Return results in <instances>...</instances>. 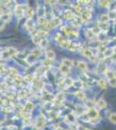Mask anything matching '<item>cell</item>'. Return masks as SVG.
Returning a JSON list of instances; mask_svg holds the SVG:
<instances>
[{
	"mask_svg": "<svg viewBox=\"0 0 116 130\" xmlns=\"http://www.w3.org/2000/svg\"><path fill=\"white\" fill-rule=\"evenodd\" d=\"M88 115L89 118L91 119H96L99 117V112L97 109H95V108H92V109H88Z\"/></svg>",
	"mask_w": 116,
	"mask_h": 130,
	"instance_id": "cell-1",
	"label": "cell"
},
{
	"mask_svg": "<svg viewBox=\"0 0 116 130\" xmlns=\"http://www.w3.org/2000/svg\"><path fill=\"white\" fill-rule=\"evenodd\" d=\"M46 124V121L45 118L43 116V115H40V116L37 118V122H36V126L39 128H43Z\"/></svg>",
	"mask_w": 116,
	"mask_h": 130,
	"instance_id": "cell-2",
	"label": "cell"
},
{
	"mask_svg": "<svg viewBox=\"0 0 116 130\" xmlns=\"http://www.w3.org/2000/svg\"><path fill=\"white\" fill-rule=\"evenodd\" d=\"M91 17V13H90V11H84L83 13L81 14V19L82 20V22H86L88 20H89Z\"/></svg>",
	"mask_w": 116,
	"mask_h": 130,
	"instance_id": "cell-3",
	"label": "cell"
},
{
	"mask_svg": "<svg viewBox=\"0 0 116 130\" xmlns=\"http://www.w3.org/2000/svg\"><path fill=\"white\" fill-rule=\"evenodd\" d=\"M84 56H87L88 58H89L90 60H95V56H94V53L92 52L90 50H85L83 51Z\"/></svg>",
	"mask_w": 116,
	"mask_h": 130,
	"instance_id": "cell-4",
	"label": "cell"
},
{
	"mask_svg": "<svg viewBox=\"0 0 116 130\" xmlns=\"http://www.w3.org/2000/svg\"><path fill=\"white\" fill-rule=\"evenodd\" d=\"M60 70H61V72L63 73V74H68V73L70 72V68H68V67L62 64V65L60 66Z\"/></svg>",
	"mask_w": 116,
	"mask_h": 130,
	"instance_id": "cell-5",
	"label": "cell"
},
{
	"mask_svg": "<svg viewBox=\"0 0 116 130\" xmlns=\"http://www.w3.org/2000/svg\"><path fill=\"white\" fill-rule=\"evenodd\" d=\"M96 105H97L100 109H105L106 107H107V102H106V101H104L103 99H100V100L97 101Z\"/></svg>",
	"mask_w": 116,
	"mask_h": 130,
	"instance_id": "cell-6",
	"label": "cell"
},
{
	"mask_svg": "<svg viewBox=\"0 0 116 130\" xmlns=\"http://www.w3.org/2000/svg\"><path fill=\"white\" fill-rule=\"evenodd\" d=\"M46 56H47V58L49 59V60H51V61L56 58V54H55V52L53 50L48 51L47 54H46Z\"/></svg>",
	"mask_w": 116,
	"mask_h": 130,
	"instance_id": "cell-7",
	"label": "cell"
},
{
	"mask_svg": "<svg viewBox=\"0 0 116 130\" xmlns=\"http://www.w3.org/2000/svg\"><path fill=\"white\" fill-rule=\"evenodd\" d=\"M26 28H27L30 31H31V30H33V28H34V25H33V23L32 21H31V19H29V20H27V22H26Z\"/></svg>",
	"mask_w": 116,
	"mask_h": 130,
	"instance_id": "cell-8",
	"label": "cell"
},
{
	"mask_svg": "<svg viewBox=\"0 0 116 130\" xmlns=\"http://www.w3.org/2000/svg\"><path fill=\"white\" fill-rule=\"evenodd\" d=\"M62 64H63V65H65V66L68 67V68H70L71 65L73 64V62L71 61V60H69V59L64 58L63 60H62Z\"/></svg>",
	"mask_w": 116,
	"mask_h": 130,
	"instance_id": "cell-9",
	"label": "cell"
},
{
	"mask_svg": "<svg viewBox=\"0 0 116 130\" xmlns=\"http://www.w3.org/2000/svg\"><path fill=\"white\" fill-rule=\"evenodd\" d=\"M64 17L67 19H71V18H74V14L72 11H66L64 12Z\"/></svg>",
	"mask_w": 116,
	"mask_h": 130,
	"instance_id": "cell-10",
	"label": "cell"
},
{
	"mask_svg": "<svg viewBox=\"0 0 116 130\" xmlns=\"http://www.w3.org/2000/svg\"><path fill=\"white\" fill-rule=\"evenodd\" d=\"M7 53L9 54V56H15L17 54V51H16V49L14 48H9L8 50H7Z\"/></svg>",
	"mask_w": 116,
	"mask_h": 130,
	"instance_id": "cell-11",
	"label": "cell"
},
{
	"mask_svg": "<svg viewBox=\"0 0 116 130\" xmlns=\"http://www.w3.org/2000/svg\"><path fill=\"white\" fill-rule=\"evenodd\" d=\"M78 67H79V69H82V70H86V69H88L87 64L82 61H79L78 62Z\"/></svg>",
	"mask_w": 116,
	"mask_h": 130,
	"instance_id": "cell-12",
	"label": "cell"
},
{
	"mask_svg": "<svg viewBox=\"0 0 116 130\" xmlns=\"http://www.w3.org/2000/svg\"><path fill=\"white\" fill-rule=\"evenodd\" d=\"M108 119H109V121H110L112 123L116 124V113H112V114H110Z\"/></svg>",
	"mask_w": 116,
	"mask_h": 130,
	"instance_id": "cell-13",
	"label": "cell"
},
{
	"mask_svg": "<svg viewBox=\"0 0 116 130\" xmlns=\"http://www.w3.org/2000/svg\"><path fill=\"white\" fill-rule=\"evenodd\" d=\"M98 27L100 28V29L101 30V31H106L108 28V25L106 24V23H101V24H99V26Z\"/></svg>",
	"mask_w": 116,
	"mask_h": 130,
	"instance_id": "cell-14",
	"label": "cell"
},
{
	"mask_svg": "<svg viewBox=\"0 0 116 130\" xmlns=\"http://www.w3.org/2000/svg\"><path fill=\"white\" fill-rule=\"evenodd\" d=\"M86 35L87 37H88V38H93V37H95V33H94V31L91 30V29H87Z\"/></svg>",
	"mask_w": 116,
	"mask_h": 130,
	"instance_id": "cell-15",
	"label": "cell"
},
{
	"mask_svg": "<svg viewBox=\"0 0 116 130\" xmlns=\"http://www.w3.org/2000/svg\"><path fill=\"white\" fill-rule=\"evenodd\" d=\"M113 51H114L113 49H108L104 52V55H105V56H111L113 54Z\"/></svg>",
	"mask_w": 116,
	"mask_h": 130,
	"instance_id": "cell-16",
	"label": "cell"
},
{
	"mask_svg": "<svg viewBox=\"0 0 116 130\" xmlns=\"http://www.w3.org/2000/svg\"><path fill=\"white\" fill-rule=\"evenodd\" d=\"M100 22H101V23H107V22L109 20V17H108V15H107V14H105V15H102V16L100 17Z\"/></svg>",
	"mask_w": 116,
	"mask_h": 130,
	"instance_id": "cell-17",
	"label": "cell"
},
{
	"mask_svg": "<svg viewBox=\"0 0 116 130\" xmlns=\"http://www.w3.org/2000/svg\"><path fill=\"white\" fill-rule=\"evenodd\" d=\"M68 50H73V51H75V50H76L77 49H78V45H76V43H70L69 45H68Z\"/></svg>",
	"mask_w": 116,
	"mask_h": 130,
	"instance_id": "cell-18",
	"label": "cell"
},
{
	"mask_svg": "<svg viewBox=\"0 0 116 130\" xmlns=\"http://www.w3.org/2000/svg\"><path fill=\"white\" fill-rule=\"evenodd\" d=\"M16 13L17 16H21L22 14H23V10H22V6L21 5H17L16 8Z\"/></svg>",
	"mask_w": 116,
	"mask_h": 130,
	"instance_id": "cell-19",
	"label": "cell"
},
{
	"mask_svg": "<svg viewBox=\"0 0 116 130\" xmlns=\"http://www.w3.org/2000/svg\"><path fill=\"white\" fill-rule=\"evenodd\" d=\"M60 44H61V46H62V47H64V48H66V47H68V45H69L70 43H69V41H68V40L64 39L62 42H61V43H60Z\"/></svg>",
	"mask_w": 116,
	"mask_h": 130,
	"instance_id": "cell-20",
	"label": "cell"
},
{
	"mask_svg": "<svg viewBox=\"0 0 116 130\" xmlns=\"http://www.w3.org/2000/svg\"><path fill=\"white\" fill-rule=\"evenodd\" d=\"M48 42H48V40H47V39H42L39 44H40V45L42 46L43 48H44V47H46V46L48 45Z\"/></svg>",
	"mask_w": 116,
	"mask_h": 130,
	"instance_id": "cell-21",
	"label": "cell"
},
{
	"mask_svg": "<svg viewBox=\"0 0 116 130\" xmlns=\"http://www.w3.org/2000/svg\"><path fill=\"white\" fill-rule=\"evenodd\" d=\"M99 85H100L101 88H105L106 87H107V82H106V81H104L103 79H100V80H99Z\"/></svg>",
	"mask_w": 116,
	"mask_h": 130,
	"instance_id": "cell-22",
	"label": "cell"
},
{
	"mask_svg": "<svg viewBox=\"0 0 116 130\" xmlns=\"http://www.w3.org/2000/svg\"><path fill=\"white\" fill-rule=\"evenodd\" d=\"M41 40L42 39H40V37H38L37 35H36V36H34V37H32V41L35 42V43H40Z\"/></svg>",
	"mask_w": 116,
	"mask_h": 130,
	"instance_id": "cell-23",
	"label": "cell"
},
{
	"mask_svg": "<svg viewBox=\"0 0 116 130\" xmlns=\"http://www.w3.org/2000/svg\"><path fill=\"white\" fill-rule=\"evenodd\" d=\"M86 105L88 107L89 109H92V108H94L95 103H94V101H92L91 100H88V101H86Z\"/></svg>",
	"mask_w": 116,
	"mask_h": 130,
	"instance_id": "cell-24",
	"label": "cell"
},
{
	"mask_svg": "<svg viewBox=\"0 0 116 130\" xmlns=\"http://www.w3.org/2000/svg\"><path fill=\"white\" fill-rule=\"evenodd\" d=\"M31 54H32L33 56H35L36 57H38L41 55V51L39 50H32Z\"/></svg>",
	"mask_w": 116,
	"mask_h": 130,
	"instance_id": "cell-25",
	"label": "cell"
},
{
	"mask_svg": "<svg viewBox=\"0 0 116 130\" xmlns=\"http://www.w3.org/2000/svg\"><path fill=\"white\" fill-rule=\"evenodd\" d=\"M108 17H109V18L114 19L116 17V11H111L110 13L108 14Z\"/></svg>",
	"mask_w": 116,
	"mask_h": 130,
	"instance_id": "cell-26",
	"label": "cell"
},
{
	"mask_svg": "<svg viewBox=\"0 0 116 130\" xmlns=\"http://www.w3.org/2000/svg\"><path fill=\"white\" fill-rule=\"evenodd\" d=\"M109 83H110L111 86H113V87H115V86H116V78L113 77V78L109 79Z\"/></svg>",
	"mask_w": 116,
	"mask_h": 130,
	"instance_id": "cell-27",
	"label": "cell"
},
{
	"mask_svg": "<svg viewBox=\"0 0 116 130\" xmlns=\"http://www.w3.org/2000/svg\"><path fill=\"white\" fill-rule=\"evenodd\" d=\"M11 19V15L10 14H4L3 16V21L4 22H7Z\"/></svg>",
	"mask_w": 116,
	"mask_h": 130,
	"instance_id": "cell-28",
	"label": "cell"
},
{
	"mask_svg": "<svg viewBox=\"0 0 116 130\" xmlns=\"http://www.w3.org/2000/svg\"><path fill=\"white\" fill-rule=\"evenodd\" d=\"M59 24H61V20H60L58 17H55V18L53 19V24H54V26H56V25H58Z\"/></svg>",
	"mask_w": 116,
	"mask_h": 130,
	"instance_id": "cell-29",
	"label": "cell"
},
{
	"mask_svg": "<svg viewBox=\"0 0 116 130\" xmlns=\"http://www.w3.org/2000/svg\"><path fill=\"white\" fill-rule=\"evenodd\" d=\"M56 39L57 42H59L60 43H61V42H62V41L64 40V38H62V35H61V34H57L56 35Z\"/></svg>",
	"mask_w": 116,
	"mask_h": 130,
	"instance_id": "cell-30",
	"label": "cell"
},
{
	"mask_svg": "<svg viewBox=\"0 0 116 130\" xmlns=\"http://www.w3.org/2000/svg\"><path fill=\"white\" fill-rule=\"evenodd\" d=\"M76 96H77V97H78L79 99H81V100L84 99V97H85V95H84L82 92H77V93H76Z\"/></svg>",
	"mask_w": 116,
	"mask_h": 130,
	"instance_id": "cell-31",
	"label": "cell"
},
{
	"mask_svg": "<svg viewBox=\"0 0 116 130\" xmlns=\"http://www.w3.org/2000/svg\"><path fill=\"white\" fill-rule=\"evenodd\" d=\"M26 109H28L29 110H31V109H33V108H34V105H33V103H31V102H27V104H26Z\"/></svg>",
	"mask_w": 116,
	"mask_h": 130,
	"instance_id": "cell-32",
	"label": "cell"
},
{
	"mask_svg": "<svg viewBox=\"0 0 116 130\" xmlns=\"http://www.w3.org/2000/svg\"><path fill=\"white\" fill-rule=\"evenodd\" d=\"M28 15H29V17L31 18L33 17V15H34V10H33V9H29V10H28Z\"/></svg>",
	"mask_w": 116,
	"mask_h": 130,
	"instance_id": "cell-33",
	"label": "cell"
},
{
	"mask_svg": "<svg viewBox=\"0 0 116 130\" xmlns=\"http://www.w3.org/2000/svg\"><path fill=\"white\" fill-rule=\"evenodd\" d=\"M100 3V6H108L109 4V2L108 1H101V2H99Z\"/></svg>",
	"mask_w": 116,
	"mask_h": 130,
	"instance_id": "cell-34",
	"label": "cell"
},
{
	"mask_svg": "<svg viewBox=\"0 0 116 130\" xmlns=\"http://www.w3.org/2000/svg\"><path fill=\"white\" fill-rule=\"evenodd\" d=\"M38 36V37H43V36H45L46 35V32L44 31V30H39V31L37 32V34H36Z\"/></svg>",
	"mask_w": 116,
	"mask_h": 130,
	"instance_id": "cell-35",
	"label": "cell"
},
{
	"mask_svg": "<svg viewBox=\"0 0 116 130\" xmlns=\"http://www.w3.org/2000/svg\"><path fill=\"white\" fill-rule=\"evenodd\" d=\"M4 26V22L2 20V21H0V29H3Z\"/></svg>",
	"mask_w": 116,
	"mask_h": 130,
	"instance_id": "cell-36",
	"label": "cell"
},
{
	"mask_svg": "<svg viewBox=\"0 0 116 130\" xmlns=\"http://www.w3.org/2000/svg\"><path fill=\"white\" fill-rule=\"evenodd\" d=\"M78 130H88V129H87L86 127H81V126H79V127H78Z\"/></svg>",
	"mask_w": 116,
	"mask_h": 130,
	"instance_id": "cell-37",
	"label": "cell"
},
{
	"mask_svg": "<svg viewBox=\"0 0 116 130\" xmlns=\"http://www.w3.org/2000/svg\"><path fill=\"white\" fill-rule=\"evenodd\" d=\"M113 11H116V7H115V9H114V10H113Z\"/></svg>",
	"mask_w": 116,
	"mask_h": 130,
	"instance_id": "cell-38",
	"label": "cell"
}]
</instances>
